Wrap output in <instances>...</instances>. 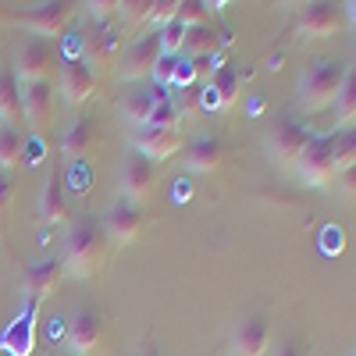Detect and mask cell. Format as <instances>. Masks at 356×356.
Masks as SVG:
<instances>
[{
	"instance_id": "1",
	"label": "cell",
	"mask_w": 356,
	"mask_h": 356,
	"mask_svg": "<svg viewBox=\"0 0 356 356\" xmlns=\"http://www.w3.org/2000/svg\"><path fill=\"white\" fill-rule=\"evenodd\" d=\"M107 257V235L97 221H72L68 235H65V246H61V267L65 275L72 278H89L100 271V264Z\"/></svg>"
},
{
	"instance_id": "2",
	"label": "cell",
	"mask_w": 356,
	"mask_h": 356,
	"mask_svg": "<svg viewBox=\"0 0 356 356\" xmlns=\"http://www.w3.org/2000/svg\"><path fill=\"white\" fill-rule=\"evenodd\" d=\"M342 79H346V65L342 61H332V57H321L314 61L303 79H300V107L307 114H317L324 107H332L339 100V89H342Z\"/></svg>"
},
{
	"instance_id": "3",
	"label": "cell",
	"mask_w": 356,
	"mask_h": 356,
	"mask_svg": "<svg viewBox=\"0 0 356 356\" xmlns=\"http://www.w3.org/2000/svg\"><path fill=\"white\" fill-rule=\"evenodd\" d=\"M57 65V50L50 40H40V36H29L22 40L18 54H15V75L18 82H50V72Z\"/></svg>"
},
{
	"instance_id": "4",
	"label": "cell",
	"mask_w": 356,
	"mask_h": 356,
	"mask_svg": "<svg viewBox=\"0 0 356 356\" xmlns=\"http://www.w3.org/2000/svg\"><path fill=\"white\" fill-rule=\"evenodd\" d=\"M296 175L310 189H328L335 182V157H332V139H310L307 150L296 161Z\"/></svg>"
},
{
	"instance_id": "5",
	"label": "cell",
	"mask_w": 356,
	"mask_h": 356,
	"mask_svg": "<svg viewBox=\"0 0 356 356\" xmlns=\"http://www.w3.org/2000/svg\"><path fill=\"white\" fill-rule=\"evenodd\" d=\"M72 4H65V0H47V4H36V8H29L25 15H18V25H25L33 36L40 40H57L68 29L72 22Z\"/></svg>"
},
{
	"instance_id": "6",
	"label": "cell",
	"mask_w": 356,
	"mask_h": 356,
	"mask_svg": "<svg viewBox=\"0 0 356 356\" xmlns=\"http://www.w3.org/2000/svg\"><path fill=\"white\" fill-rule=\"evenodd\" d=\"M65 339H68V349L72 356H93L104 342V324H100V314L93 307H79L72 317H68V328H65Z\"/></svg>"
},
{
	"instance_id": "7",
	"label": "cell",
	"mask_w": 356,
	"mask_h": 356,
	"mask_svg": "<svg viewBox=\"0 0 356 356\" xmlns=\"http://www.w3.org/2000/svg\"><path fill=\"white\" fill-rule=\"evenodd\" d=\"M314 136L300 125V122H278L271 132H267V154H271V161L285 164V168H296V161H300V154L307 150V143Z\"/></svg>"
},
{
	"instance_id": "8",
	"label": "cell",
	"mask_w": 356,
	"mask_h": 356,
	"mask_svg": "<svg viewBox=\"0 0 356 356\" xmlns=\"http://www.w3.org/2000/svg\"><path fill=\"white\" fill-rule=\"evenodd\" d=\"M154 182H157L154 161H146L143 154H129L125 164H122V193H125V203L143 207L146 200L154 196Z\"/></svg>"
},
{
	"instance_id": "9",
	"label": "cell",
	"mask_w": 356,
	"mask_h": 356,
	"mask_svg": "<svg viewBox=\"0 0 356 356\" xmlns=\"http://www.w3.org/2000/svg\"><path fill=\"white\" fill-rule=\"evenodd\" d=\"M61 278H65L61 257H47V260H36V264L25 267L18 289H22V296H25V303H40L47 292L57 289V282H61Z\"/></svg>"
},
{
	"instance_id": "10",
	"label": "cell",
	"mask_w": 356,
	"mask_h": 356,
	"mask_svg": "<svg viewBox=\"0 0 356 356\" xmlns=\"http://www.w3.org/2000/svg\"><path fill=\"white\" fill-rule=\"evenodd\" d=\"M342 25V15L335 4H328V0H314V4H307L300 11V18H296V29H300L303 40H328L339 33Z\"/></svg>"
},
{
	"instance_id": "11",
	"label": "cell",
	"mask_w": 356,
	"mask_h": 356,
	"mask_svg": "<svg viewBox=\"0 0 356 356\" xmlns=\"http://www.w3.org/2000/svg\"><path fill=\"white\" fill-rule=\"evenodd\" d=\"M36 314H40V303H25L18 310V317L4 328V335H0V349H8L11 356H33V346H36Z\"/></svg>"
},
{
	"instance_id": "12",
	"label": "cell",
	"mask_w": 356,
	"mask_h": 356,
	"mask_svg": "<svg viewBox=\"0 0 356 356\" xmlns=\"http://www.w3.org/2000/svg\"><path fill=\"white\" fill-rule=\"evenodd\" d=\"M267 349H271V324H267V317L253 314L239 321V328L232 335V356H267Z\"/></svg>"
},
{
	"instance_id": "13",
	"label": "cell",
	"mask_w": 356,
	"mask_h": 356,
	"mask_svg": "<svg viewBox=\"0 0 356 356\" xmlns=\"http://www.w3.org/2000/svg\"><path fill=\"white\" fill-rule=\"evenodd\" d=\"M143 225H146V221H143V211L122 200V203H114L111 211L104 214V225H100V228H104V235H107L111 243H122V246H125V243H136V239H139Z\"/></svg>"
},
{
	"instance_id": "14",
	"label": "cell",
	"mask_w": 356,
	"mask_h": 356,
	"mask_svg": "<svg viewBox=\"0 0 356 356\" xmlns=\"http://www.w3.org/2000/svg\"><path fill=\"white\" fill-rule=\"evenodd\" d=\"M129 143H132V150L136 154H143L146 161H171L178 150H182V136L178 132H164V129H136L132 136H129Z\"/></svg>"
},
{
	"instance_id": "15",
	"label": "cell",
	"mask_w": 356,
	"mask_h": 356,
	"mask_svg": "<svg viewBox=\"0 0 356 356\" xmlns=\"http://www.w3.org/2000/svg\"><path fill=\"white\" fill-rule=\"evenodd\" d=\"M157 61H161V40H157V33L154 36H143V40H136L132 47H129V54L122 57V75L125 79H150L154 75V68H157Z\"/></svg>"
},
{
	"instance_id": "16",
	"label": "cell",
	"mask_w": 356,
	"mask_h": 356,
	"mask_svg": "<svg viewBox=\"0 0 356 356\" xmlns=\"http://www.w3.org/2000/svg\"><path fill=\"white\" fill-rule=\"evenodd\" d=\"M82 61L89 65V68H111V65H118V54H122V36L114 33L111 25H100L97 33H89L86 36V43H82Z\"/></svg>"
},
{
	"instance_id": "17",
	"label": "cell",
	"mask_w": 356,
	"mask_h": 356,
	"mask_svg": "<svg viewBox=\"0 0 356 356\" xmlns=\"http://www.w3.org/2000/svg\"><path fill=\"white\" fill-rule=\"evenodd\" d=\"M61 93H65V100H68L72 107L93 100V93H97V72L89 68L86 61L65 65V72H61Z\"/></svg>"
},
{
	"instance_id": "18",
	"label": "cell",
	"mask_w": 356,
	"mask_h": 356,
	"mask_svg": "<svg viewBox=\"0 0 356 356\" xmlns=\"http://www.w3.org/2000/svg\"><path fill=\"white\" fill-rule=\"evenodd\" d=\"M22 114L29 118V125L43 129L54 114V86L50 82H25L22 86Z\"/></svg>"
},
{
	"instance_id": "19",
	"label": "cell",
	"mask_w": 356,
	"mask_h": 356,
	"mask_svg": "<svg viewBox=\"0 0 356 356\" xmlns=\"http://www.w3.org/2000/svg\"><path fill=\"white\" fill-rule=\"evenodd\" d=\"M221 161H225V143L218 136H200L186 150V171L193 175H211L221 168Z\"/></svg>"
},
{
	"instance_id": "20",
	"label": "cell",
	"mask_w": 356,
	"mask_h": 356,
	"mask_svg": "<svg viewBox=\"0 0 356 356\" xmlns=\"http://www.w3.org/2000/svg\"><path fill=\"white\" fill-rule=\"evenodd\" d=\"M40 225L43 228H57V225H68V200H65V186H61V178L50 175L47 178V186L40 193V211H36Z\"/></svg>"
},
{
	"instance_id": "21",
	"label": "cell",
	"mask_w": 356,
	"mask_h": 356,
	"mask_svg": "<svg viewBox=\"0 0 356 356\" xmlns=\"http://www.w3.org/2000/svg\"><path fill=\"white\" fill-rule=\"evenodd\" d=\"M22 118H25L22 114V82L11 65H0V122L15 125Z\"/></svg>"
},
{
	"instance_id": "22",
	"label": "cell",
	"mask_w": 356,
	"mask_h": 356,
	"mask_svg": "<svg viewBox=\"0 0 356 356\" xmlns=\"http://www.w3.org/2000/svg\"><path fill=\"white\" fill-rule=\"evenodd\" d=\"M93 143H97V125H93V118H79V122H72L61 136V150L68 161H82L89 150H93Z\"/></svg>"
},
{
	"instance_id": "23",
	"label": "cell",
	"mask_w": 356,
	"mask_h": 356,
	"mask_svg": "<svg viewBox=\"0 0 356 356\" xmlns=\"http://www.w3.org/2000/svg\"><path fill=\"white\" fill-rule=\"evenodd\" d=\"M207 93H214V107L232 111L235 104H239V97H243V75L235 72L232 65H221V68L214 72L211 89H207Z\"/></svg>"
},
{
	"instance_id": "24",
	"label": "cell",
	"mask_w": 356,
	"mask_h": 356,
	"mask_svg": "<svg viewBox=\"0 0 356 356\" xmlns=\"http://www.w3.org/2000/svg\"><path fill=\"white\" fill-rule=\"evenodd\" d=\"M22 157H25V139H22V132L15 129V125H4L0 122V171H15L18 164H22Z\"/></svg>"
},
{
	"instance_id": "25",
	"label": "cell",
	"mask_w": 356,
	"mask_h": 356,
	"mask_svg": "<svg viewBox=\"0 0 356 356\" xmlns=\"http://www.w3.org/2000/svg\"><path fill=\"white\" fill-rule=\"evenodd\" d=\"M218 47H221L218 29H211V25H196V29H189V33H186V47H182V50H186L189 57H214Z\"/></svg>"
},
{
	"instance_id": "26",
	"label": "cell",
	"mask_w": 356,
	"mask_h": 356,
	"mask_svg": "<svg viewBox=\"0 0 356 356\" xmlns=\"http://www.w3.org/2000/svg\"><path fill=\"white\" fill-rule=\"evenodd\" d=\"M335 111H339L342 129H353V125H356V65L346 68V79H342V89H339Z\"/></svg>"
},
{
	"instance_id": "27",
	"label": "cell",
	"mask_w": 356,
	"mask_h": 356,
	"mask_svg": "<svg viewBox=\"0 0 356 356\" xmlns=\"http://www.w3.org/2000/svg\"><path fill=\"white\" fill-rule=\"evenodd\" d=\"M332 157H335V171H349L356 168V125L353 129H339L332 136Z\"/></svg>"
},
{
	"instance_id": "28",
	"label": "cell",
	"mask_w": 356,
	"mask_h": 356,
	"mask_svg": "<svg viewBox=\"0 0 356 356\" xmlns=\"http://www.w3.org/2000/svg\"><path fill=\"white\" fill-rule=\"evenodd\" d=\"M154 89H132V93L125 97V118L136 125V129H143L146 122H150V114H154Z\"/></svg>"
},
{
	"instance_id": "29",
	"label": "cell",
	"mask_w": 356,
	"mask_h": 356,
	"mask_svg": "<svg viewBox=\"0 0 356 356\" xmlns=\"http://www.w3.org/2000/svg\"><path fill=\"white\" fill-rule=\"evenodd\" d=\"M178 107L175 100H157L154 104V114H150V122H146L143 129H164V132H178Z\"/></svg>"
},
{
	"instance_id": "30",
	"label": "cell",
	"mask_w": 356,
	"mask_h": 356,
	"mask_svg": "<svg viewBox=\"0 0 356 356\" xmlns=\"http://www.w3.org/2000/svg\"><path fill=\"white\" fill-rule=\"evenodd\" d=\"M186 33H189V29L178 22V18H175L171 25H164L161 33H157V40H161V54L178 57V54H182V47H186Z\"/></svg>"
},
{
	"instance_id": "31",
	"label": "cell",
	"mask_w": 356,
	"mask_h": 356,
	"mask_svg": "<svg viewBox=\"0 0 356 356\" xmlns=\"http://www.w3.org/2000/svg\"><path fill=\"white\" fill-rule=\"evenodd\" d=\"M207 4H200V0H178V22H182L186 29H196V25H207Z\"/></svg>"
},
{
	"instance_id": "32",
	"label": "cell",
	"mask_w": 356,
	"mask_h": 356,
	"mask_svg": "<svg viewBox=\"0 0 356 356\" xmlns=\"http://www.w3.org/2000/svg\"><path fill=\"white\" fill-rule=\"evenodd\" d=\"M154 4H157V0H125V4L118 8V11L125 15V22H129V25H143V22H150Z\"/></svg>"
},
{
	"instance_id": "33",
	"label": "cell",
	"mask_w": 356,
	"mask_h": 356,
	"mask_svg": "<svg viewBox=\"0 0 356 356\" xmlns=\"http://www.w3.org/2000/svg\"><path fill=\"white\" fill-rule=\"evenodd\" d=\"M175 68H178V57H168V54H161V61H157V68H154V82H157V89H171V82H175Z\"/></svg>"
},
{
	"instance_id": "34",
	"label": "cell",
	"mask_w": 356,
	"mask_h": 356,
	"mask_svg": "<svg viewBox=\"0 0 356 356\" xmlns=\"http://www.w3.org/2000/svg\"><path fill=\"white\" fill-rule=\"evenodd\" d=\"M175 18H178V0H157V4H154V15H150V22L157 25V33H161L164 25H171Z\"/></svg>"
},
{
	"instance_id": "35",
	"label": "cell",
	"mask_w": 356,
	"mask_h": 356,
	"mask_svg": "<svg viewBox=\"0 0 356 356\" xmlns=\"http://www.w3.org/2000/svg\"><path fill=\"white\" fill-rule=\"evenodd\" d=\"M86 8H89V15H93L97 22H104V25H107V18H111L118 8H122V4H118V0H89Z\"/></svg>"
},
{
	"instance_id": "36",
	"label": "cell",
	"mask_w": 356,
	"mask_h": 356,
	"mask_svg": "<svg viewBox=\"0 0 356 356\" xmlns=\"http://www.w3.org/2000/svg\"><path fill=\"white\" fill-rule=\"evenodd\" d=\"M11 200H15V182H11V175L0 171V221H4V214H8Z\"/></svg>"
},
{
	"instance_id": "37",
	"label": "cell",
	"mask_w": 356,
	"mask_h": 356,
	"mask_svg": "<svg viewBox=\"0 0 356 356\" xmlns=\"http://www.w3.org/2000/svg\"><path fill=\"white\" fill-rule=\"evenodd\" d=\"M200 104V93H196V86H189V89H182V97H178V114H182V111H193Z\"/></svg>"
},
{
	"instance_id": "38",
	"label": "cell",
	"mask_w": 356,
	"mask_h": 356,
	"mask_svg": "<svg viewBox=\"0 0 356 356\" xmlns=\"http://www.w3.org/2000/svg\"><path fill=\"white\" fill-rule=\"evenodd\" d=\"M271 356H303V349L296 346V342H289V339H285V342H278V349H275Z\"/></svg>"
},
{
	"instance_id": "39",
	"label": "cell",
	"mask_w": 356,
	"mask_h": 356,
	"mask_svg": "<svg viewBox=\"0 0 356 356\" xmlns=\"http://www.w3.org/2000/svg\"><path fill=\"white\" fill-rule=\"evenodd\" d=\"M342 186H346V193H353V196H356V168L342 171Z\"/></svg>"
},
{
	"instance_id": "40",
	"label": "cell",
	"mask_w": 356,
	"mask_h": 356,
	"mask_svg": "<svg viewBox=\"0 0 356 356\" xmlns=\"http://www.w3.org/2000/svg\"><path fill=\"white\" fill-rule=\"evenodd\" d=\"M342 8H346V18H349V22L356 25V0H346V4H342Z\"/></svg>"
},
{
	"instance_id": "41",
	"label": "cell",
	"mask_w": 356,
	"mask_h": 356,
	"mask_svg": "<svg viewBox=\"0 0 356 356\" xmlns=\"http://www.w3.org/2000/svg\"><path fill=\"white\" fill-rule=\"evenodd\" d=\"M143 356H161V353H157V349H146V353H143Z\"/></svg>"
}]
</instances>
